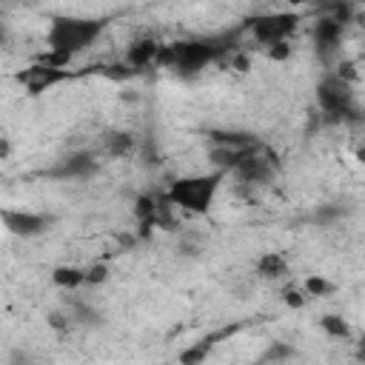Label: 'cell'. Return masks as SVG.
<instances>
[{"instance_id":"6da1fadb","label":"cell","mask_w":365,"mask_h":365,"mask_svg":"<svg viewBox=\"0 0 365 365\" xmlns=\"http://www.w3.org/2000/svg\"><path fill=\"white\" fill-rule=\"evenodd\" d=\"M106 31L103 17H74V14H57L48 23L46 31V57L43 63L51 66H68L77 54H83L88 46L100 40Z\"/></svg>"},{"instance_id":"7a4b0ae2","label":"cell","mask_w":365,"mask_h":365,"mask_svg":"<svg viewBox=\"0 0 365 365\" xmlns=\"http://www.w3.org/2000/svg\"><path fill=\"white\" fill-rule=\"evenodd\" d=\"M225 37H194V40H180V43H171V46H163L160 51V66L182 74V77H194L200 74L205 66L217 63L228 46Z\"/></svg>"},{"instance_id":"3957f363","label":"cell","mask_w":365,"mask_h":365,"mask_svg":"<svg viewBox=\"0 0 365 365\" xmlns=\"http://www.w3.org/2000/svg\"><path fill=\"white\" fill-rule=\"evenodd\" d=\"M222 180H225V171H220V168H214L208 174H188V177L174 180L165 188V197L174 208H182L188 214H208Z\"/></svg>"},{"instance_id":"277c9868","label":"cell","mask_w":365,"mask_h":365,"mask_svg":"<svg viewBox=\"0 0 365 365\" xmlns=\"http://www.w3.org/2000/svg\"><path fill=\"white\" fill-rule=\"evenodd\" d=\"M317 103L331 120H356L359 117L356 94L342 74H325L317 83Z\"/></svg>"},{"instance_id":"5b68a950","label":"cell","mask_w":365,"mask_h":365,"mask_svg":"<svg viewBox=\"0 0 365 365\" xmlns=\"http://www.w3.org/2000/svg\"><path fill=\"white\" fill-rule=\"evenodd\" d=\"M297 29H299V14L294 11H265V14H251L245 20V31L265 48L274 43H285Z\"/></svg>"},{"instance_id":"8992f818","label":"cell","mask_w":365,"mask_h":365,"mask_svg":"<svg viewBox=\"0 0 365 365\" xmlns=\"http://www.w3.org/2000/svg\"><path fill=\"white\" fill-rule=\"evenodd\" d=\"M71 77H77V74L68 71L66 66H51V63H43V60L34 63V66H29V68H23V71H17V83L29 94H43V91H48L57 83H66Z\"/></svg>"},{"instance_id":"52a82bcc","label":"cell","mask_w":365,"mask_h":365,"mask_svg":"<svg viewBox=\"0 0 365 365\" xmlns=\"http://www.w3.org/2000/svg\"><path fill=\"white\" fill-rule=\"evenodd\" d=\"M3 222H6L9 234L31 240V237L46 234L51 228L54 217L51 214H40V211H3Z\"/></svg>"},{"instance_id":"ba28073f","label":"cell","mask_w":365,"mask_h":365,"mask_svg":"<svg viewBox=\"0 0 365 365\" xmlns=\"http://www.w3.org/2000/svg\"><path fill=\"white\" fill-rule=\"evenodd\" d=\"M342 31H345V23H339V20L331 17V14H322V17L314 23L311 37H314V48H317V54H319L322 60L336 57L339 43H342Z\"/></svg>"},{"instance_id":"9c48e42d","label":"cell","mask_w":365,"mask_h":365,"mask_svg":"<svg viewBox=\"0 0 365 365\" xmlns=\"http://www.w3.org/2000/svg\"><path fill=\"white\" fill-rule=\"evenodd\" d=\"M46 174L54 180H86V177L97 174V160L88 151H71L63 160H57Z\"/></svg>"},{"instance_id":"30bf717a","label":"cell","mask_w":365,"mask_h":365,"mask_svg":"<svg viewBox=\"0 0 365 365\" xmlns=\"http://www.w3.org/2000/svg\"><path fill=\"white\" fill-rule=\"evenodd\" d=\"M171 202H168V197L165 194H145V197H140L137 200V208H134V214H137V220H140V225L143 228H163V225H171Z\"/></svg>"},{"instance_id":"8fae6325","label":"cell","mask_w":365,"mask_h":365,"mask_svg":"<svg viewBox=\"0 0 365 365\" xmlns=\"http://www.w3.org/2000/svg\"><path fill=\"white\" fill-rule=\"evenodd\" d=\"M160 51H163V46H160L154 37H140V40H134V43L128 46V51H125V66H128L131 71H143V68H148V66H154V63L160 60Z\"/></svg>"},{"instance_id":"7c38bea8","label":"cell","mask_w":365,"mask_h":365,"mask_svg":"<svg viewBox=\"0 0 365 365\" xmlns=\"http://www.w3.org/2000/svg\"><path fill=\"white\" fill-rule=\"evenodd\" d=\"M237 328H222V331H217V334H208V336H202L200 342H194L191 348H185L182 354H180V359L182 362H202L208 354H211V348L217 345V339H225V336H231Z\"/></svg>"},{"instance_id":"4fadbf2b","label":"cell","mask_w":365,"mask_h":365,"mask_svg":"<svg viewBox=\"0 0 365 365\" xmlns=\"http://www.w3.org/2000/svg\"><path fill=\"white\" fill-rule=\"evenodd\" d=\"M257 274L262 277V279H279V277H285L288 274V259L279 254V251H265L259 259H257Z\"/></svg>"},{"instance_id":"5bb4252c","label":"cell","mask_w":365,"mask_h":365,"mask_svg":"<svg viewBox=\"0 0 365 365\" xmlns=\"http://www.w3.org/2000/svg\"><path fill=\"white\" fill-rule=\"evenodd\" d=\"M51 282L60 285V288H80L86 285V268H77V265H57L51 271Z\"/></svg>"},{"instance_id":"9a60e30c","label":"cell","mask_w":365,"mask_h":365,"mask_svg":"<svg viewBox=\"0 0 365 365\" xmlns=\"http://www.w3.org/2000/svg\"><path fill=\"white\" fill-rule=\"evenodd\" d=\"M319 328H322L328 336H334V339H348V336H351V325H348L339 314H325V317L319 319Z\"/></svg>"},{"instance_id":"2e32d148","label":"cell","mask_w":365,"mask_h":365,"mask_svg":"<svg viewBox=\"0 0 365 365\" xmlns=\"http://www.w3.org/2000/svg\"><path fill=\"white\" fill-rule=\"evenodd\" d=\"M131 145H134V137H131V134H125V131H114V134H108V137H106V151H108V154H114V157H120V154L131 151Z\"/></svg>"},{"instance_id":"e0dca14e","label":"cell","mask_w":365,"mask_h":365,"mask_svg":"<svg viewBox=\"0 0 365 365\" xmlns=\"http://www.w3.org/2000/svg\"><path fill=\"white\" fill-rule=\"evenodd\" d=\"M302 288H305V294H308V297H328V294L334 291V282H328L325 277L311 274V277H305Z\"/></svg>"},{"instance_id":"ac0fdd59","label":"cell","mask_w":365,"mask_h":365,"mask_svg":"<svg viewBox=\"0 0 365 365\" xmlns=\"http://www.w3.org/2000/svg\"><path fill=\"white\" fill-rule=\"evenodd\" d=\"M294 356H297V351H294L291 345H285V342H271V345L262 351L259 359H262V362H271V359H274V362H282V359H294Z\"/></svg>"},{"instance_id":"d6986e66","label":"cell","mask_w":365,"mask_h":365,"mask_svg":"<svg viewBox=\"0 0 365 365\" xmlns=\"http://www.w3.org/2000/svg\"><path fill=\"white\" fill-rule=\"evenodd\" d=\"M282 299H285V305H291V308H302L311 297L305 294V288H285V291H282Z\"/></svg>"},{"instance_id":"ffe728a7","label":"cell","mask_w":365,"mask_h":365,"mask_svg":"<svg viewBox=\"0 0 365 365\" xmlns=\"http://www.w3.org/2000/svg\"><path fill=\"white\" fill-rule=\"evenodd\" d=\"M106 277H108V268L106 265L86 268V285H100V282H106Z\"/></svg>"},{"instance_id":"44dd1931","label":"cell","mask_w":365,"mask_h":365,"mask_svg":"<svg viewBox=\"0 0 365 365\" xmlns=\"http://www.w3.org/2000/svg\"><path fill=\"white\" fill-rule=\"evenodd\" d=\"M265 54H268L271 60H285V57L291 54V48H288V40H285V43H274V46H268V48H265Z\"/></svg>"},{"instance_id":"7402d4cb","label":"cell","mask_w":365,"mask_h":365,"mask_svg":"<svg viewBox=\"0 0 365 365\" xmlns=\"http://www.w3.org/2000/svg\"><path fill=\"white\" fill-rule=\"evenodd\" d=\"M356 359H362V362H365V339H359V342H356Z\"/></svg>"},{"instance_id":"603a6c76","label":"cell","mask_w":365,"mask_h":365,"mask_svg":"<svg viewBox=\"0 0 365 365\" xmlns=\"http://www.w3.org/2000/svg\"><path fill=\"white\" fill-rule=\"evenodd\" d=\"M20 3H34V0H20Z\"/></svg>"},{"instance_id":"cb8c5ba5","label":"cell","mask_w":365,"mask_h":365,"mask_svg":"<svg viewBox=\"0 0 365 365\" xmlns=\"http://www.w3.org/2000/svg\"><path fill=\"white\" fill-rule=\"evenodd\" d=\"M362 26H365V17H362Z\"/></svg>"}]
</instances>
